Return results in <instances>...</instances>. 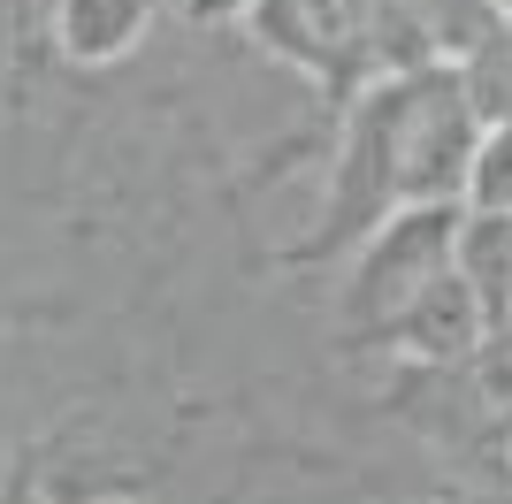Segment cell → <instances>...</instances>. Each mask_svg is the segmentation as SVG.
I'll use <instances>...</instances> for the list:
<instances>
[{"label":"cell","instance_id":"1","mask_svg":"<svg viewBox=\"0 0 512 504\" xmlns=\"http://www.w3.org/2000/svg\"><path fill=\"white\" fill-rule=\"evenodd\" d=\"M459 222H467V199H406V207H390L383 222L360 237V252H352L344 321L383 336L436 275L459 268Z\"/></svg>","mask_w":512,"mask_h":504},{"label":"cell","instance_id":"5","mask_svg":"<svg viewBox=\"0 0 512 504\" xmlns=\"http://www.w3.org/2000/svg\"><path fill=\"white\" fill-rule=\"evenodd\" d=\"M505 8H512V0H505Z\"/></svg>","mask_w":512,"mask_h":504},{"label":"cell","instance_id":"4","mask_svg":"<svg viewBox=\"0 0 512 504\" xmlns=\"http://www.w3.org/2000/svg\"><path fill=\"white\" fill-rule=\"evenodd\" d=\"M467 207H505V214H512V115L482 123L474 176H467Z\"/></svg>","mask_w":512,"mask_h":504},{"label":"cell","instance_id":"3","mask_svg":"<svg viewBox=\"0 0 512 504\" xmlns=\"http://www.w3.org/2000/svg\"><path fill=\"white\" fill-rule=\"evenodd\" d=\"M459 275L482 298V321L512 329V214L505 207H467V222H459Z\"/></svg>","mask_w":512,"mask_h":504},{"label":"cell","instance_id":"2","mask_svg":"<svg viewBox=\"0 0 512 504\" xmlns=\"http://www.w3.org/2000/svg\"><path fill=\"white\" fill-rule=\"evenodd\" d=\"M268 16V39L291 54L299 69L329 84H375V23H383V0H260Z\"/></svg>","mask_w":512,"mask_h":504}]
</instances>
